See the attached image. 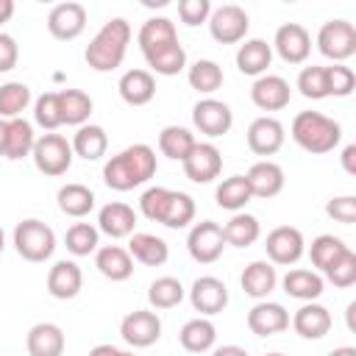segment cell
I'll return each mask as SVG.
<instances>
[{
	"mask_svg": "<svg viewBox=\"0 0 356 356\" xmlns=\"http://www.w3.org/2000/svg\"><path fill=\"white\" fill-rule=\"evenodd\" d=\"M298 92L309 100H323L328 97V81H325V67L320 64H312V67H303L298 72V81H295Z\"/></svg>",
	"mask_w": 356,
	"mask_h": 356,
	"instance_id": "c3c4849f",
	"label": "cell"
},
{
	"mask_svg": "<svg viewBox=\"0 0 356 356\" xmlns=\"http://www.w3.org/2000/svg\"><path fill=\"white\" fill-rule=\"evenodd\" d=\"M192 125H195L203 136L217 139V136H222V134L231 131V125H234V111H231L228 103H222V100H217V97H203V100H197V103L192 106Z\"/></svg>",
	"mask_w": 356,
	"mask_h": 356,
	"instance_id": "30bf717a",
	"label": "cell"
},
{
	"mask_svg": "<svg viewBox=\"0 0 356 356\" xmlns=\"http://www.w3.org/2000/svg\"><path fill=\"white\" fill-rule=\"evenodd\" d=\"M19 61V47L17 39L6 31H0V72H11Z\"/></svg>",
	"mask_w": 356,
	"mask_h": 356,
	"instance_id": "f5cc1de1",
	"label": "cell"
},
{
	"mask_svg": "<svg viewBox=\"0 0 356 356\" xmlns=\"http://www.w3.org/2000/svg\"><path fill=\"white\" fill-rule=\"evenodd\" d=\"M83 286V273L81 267L72 261V259H61L50 267L47 273V292L56 298V300H70L81 292Z\"/></svg>",
	"mask_w": 356,
	"mask_h": 356,
	"instance_id": "cb8c5ba5",
	"label": "cell"
},
{
	"mask_svg": "<svg viewBox=\"0 0 356 356\" xmlns=\"http://www.w3.org/2000/svg\"><path fill=\"white\" fill-rule=\"evenodd\" d=\"M128 253H131L134 261H139L145 267H161L170 259V245L156 234L134 231L128 236Z\"/></svg>",
	"mask_w": 356,
	"mask_h": 356,
	"instance_id": "4316f807",
	"label": "cell"
},
{
	"mask_svg": "<svg viewBox=\"0 0 356 356\" xmlns=\"http://www.w3.org/2000/svg\"><path fill=\"white\" fill-rule=\"evenodd\" d=\"M95 200L97 197H95V192L86 184H64L56 192V203H58L61 214L75 217V220H83L95 209Z\"/></svg>",
	"mask_w": 356,
	"mask_h": 356,
	"instance_id": "d6a6232c",
	"label": "cell"
},
{
	"mask_svg": "<svg viewBox=\"0 0 356 356\" xmlns=\"http://www.w3.org/2000/svg\"><path fill=\"white\" fill-rule=\"evenodd\" d=\"M328 356H356V348H350V345H339V348H334Z\"/></svg>",
	"mask_w": 356,
	"mask_h": 356,
	"instance_id": "680465c9",
	"label": "cell"
},
{
	"mask_svg": "<svg viewBox=\"0 0 356 356\" xmlns=\"http://www.w3.org/2000/svg\"><path fill=\"white\" fill-rule=\"evenodd\" d=\"M64 345H67L64 331L56 323H36L25 337L28 356H61Z\"/></svg>",
	"mask_w": 356,
	"mask_h": 356,
	"instance_id": "f546056e",
	"label": "cell"
},
{
	"mask_svg": "<svg viewBox=\"0 0 356 356\" xmlns=\"http://www.w3.org/2000/svg\"><path fill=\"white\" fill-rule=\"evenodd\" d=\"M89 356H120V348L111 345V342H100V345H95L89 350Z\"/></svg>",
	"mask_w": 356,
	"mask_h": 356,
	"instance_id": "9f6ffc18",
	"label": "cell"
},
{
	"mask_svg": "<svg viewBox=\"0 0 356 356\" xmlns=\"http://www.w3.org/2000/svg\"><path fill=\"white\" fill-rule=\"evenodd\" d=\"M31 106V86L22 81L0 83V120L22 117V111Z\"/></svg>",
	"mask_w": 356,
	"mask_h": 356,
	"instance_id": "7bdbcfd3",
	"label": "cell"
},
{
	"mask_svg": "<svg viewBox=\"0 0 356 356\" xmlns=\"http://www.w3.org/2000/svg\"><path fill=\"white\" fill-rule=\"evenodd\" d=\"M186 81H189V86H192L195 92L211 95V92H217V89L222 86L225 72H222V67H220L217 61H211V58H197V61L186 70Z\"/></svg>",
	"mask_w": 356,
	"mask_h": 356,
	"instance_id": "f35d334b",
	"label": "cell"
},
{
	"mask_svg": "<svg viewBox=\"0 0 356 356\" xmlns=\"http://www.w3.org/2000/svg\"><path fill=\"white\" fill-rule=\"evenodd\" d=\"M184 298H186V289L175 275H161L147 286V300L153 309H175Z\"/></svg>",
	"mask_w": 356,
	"mask_h": 356,
	"instance_id": "b9f144b4",
	"label": "cell"
},
{
	"mask_svg": "<svg viewBox=\"0 0 356 356\" xmlns=\"http://www.w3.org/2000/svg\"><path fill=\"white\" fill-rule=\"evenodd\" d=\"M3 142H6V120H0V156H3Z\"/></svg>",
	"mask_w": 356,
	"mask_h": 356,
	"instance_id": "91938a15",
	"label": "cell"
},
{
	"mask_svg": "<svg viewBox=\"0 0 356 356\" xmlns=\"http://www.w3.org/2000/svg\"><path fill=\"white\" fill-rule=\"evenodd\" d=\"M139 211L147 220L161 222L167 228H186L195 220V200L178 189L150 186L139 197Z\"/></svg>",
	"mask_w": 356,
	"mask_h": 356,
	"instance_id": "3957f363",
	"label": "cell"
},
{
	"mask_svg": "<svg viewBox=\"0 0 356 356\" xmlns=\"http://www.w3.org/2000/svg\"><path fill=\"white\" fill-rule=\"evenodd\" d=\"M270 47L281 56V61H286V64H303L312 56V33L300 22H284L275 31Z\"/></svg>",
	"mask_w": 356,
	"mask_h": 356,
	"instance_id": "4fadbf2b",
	"label": "cell"
},
{
	"mask_svg": "<svg viewBox=\"0 0 356 356\" xmlns=\"http://www.w3.org/2000/svg\"><path fill=\"white\" fill-rule=\"evenodd\" d=\"M64 245L72 256H89L100 248V231L92 222H72L64 234Z\"/></svg>",
	"mask_w": 356,
	"mask_h": 356,
	"instance_id": "ee69618b",
	"label": "cell"
},
{
	"mask_svg": "<svg viewBox=\"0 0 356 356\" xmlns=\"http://www.w3.org/2000/svg\"><path fill=\"white\" fill-rule=\"evenodd\" d=\"M264 356H284V353H264Z\"/></svg>",
	"mask_w": 356,
	"mask_h": 356,
	"instance_id": "be15d7a7",
	"label": "cell"
},
{
	"mask_svg": "<svg viewBox=\"0 0 356 356\" xmlns=\"http://www.w3.org/2000/svg\"><path fill=\"white\" fill-rule=\"evenodd\" d=\"M325 81H328V97H348L356 89V72L348 64H328Z\"/></svg>",
	"mask_w": 356,
	"mask_h": 356,
	"instance_id": "681fc988",
	"label": "cell"
},
{
	"mask_svg": "<svg viewBox=\"0 0 356 356\" xmlns=\"http://www.w3.org/2000/svg\"><path fill=\"white\" fill-rule=\"evenodd\" d=\"M36 170L42 175H50V178H58L64 175L70 167H72V145L67 142V136L61 134H42L36 136V145H33V153H31Z\"/></svg>",
	"mask_w": 356,
	"mask_h": 356,
	"instance_id": "8992f818",
	"label": "cell"
},
{
	"mask_svg": "<svg viewBox=\"0 0 356 356\" xmlns=\"http://www.w3.org/2000/svg\"><path fill=\"white\" fill-rule=\"evenodd\" d=\"M14 17V0H0V25Z\"/></svg>",
	"mask_w": 356,
	"mask_h": 356,
	"instance_id": "6f0895ef",
	"label": "cell"
},
{
	"mask_svg": "<svg viewBox=\"0 0 356 356\" xmlns=\"http://www.w3.org/2000/svg\"><path fill=\"white\" fill-rule=\"evenodd\" d=\"M134 228H136V211L122 200H111L97 211V231L111 239H125L134 234Z\"/></svg>",
	"mask_w": 356,
	"mask_h": 356,
	"instance_id": "603a6c76",
	"label": "cell"
},
{
	"mask_svg": "<svg viewBox=\"0 0 356 356\" xmlns=\"http://www.w3.org/2000/svg\"><path fill=\"white\" fill-rule=\"evenodd\" d=\"M186 250L197 264H214L222 250H225V236H222V225L214 220H200L189 228L186 236Z\"/></svg>",
	"mask_w": 356,
	"mask_h": 356,
	"instance_id": "9c48e42d",
	"label": "cell"
},
{
	"mask_svg": "<svg viewBox=\"0 0 356 356\" xmlns=\"http://www.w3.org/2000/svg\"><path fill=\"white\" fill-rule=\"evenodd\" d=\"M72 153L75 156H81V159H86V161H97L100 156H106V150H108V136H106V131L100 128V125H92V122H86V125H81L75 134H72Z\"/></svg>",
	"mask_w": 356,
	"mask_h": 356,
	"instance_id": "e575fe53",
	"label": "cell"
},
{
	"mask_svg": "<svg viewBox=\"0 0 356 356\" xmlns=\"http://www.w3.org/2000/svg\"><path fill=\"white\" fill-rule=\"evenodd\" d=\"M211 356H248V350L239 345H220V348H211Z\"/></svg>",
	"mask_w": 356,
	"mask_h": 356,
	"instance_id": "11a10c76",
	"label": "cell"
},
{
	"mask_svg": "<svg viewBox=\"0 0 356 356\" xmlns=\"http://www.w3.org/2000/svg\"><path fill=\"white\" fill-rule=\"evenodd\" d=\"M348 250V245H345V239H339V236H334V234H320V236H314L312 239V245H309V259H312V264L323 273L337 256H342Z\"/></svg>",
	"mask_w": 356,
	"mask_h": 356,
	"instance_id": "f6af8a7d",
	"label": "cell"
},
{
	"mask_svg": "<svg viewBox=\"0 0 356 356\" xmlns=\"http://www.w3.org/2000/svg\"><path fill=\"white\" fill-rule=\"evenodd\" d=\"M178 342H181V348L189 350V353H206V350H211L214 342H217V328H214V323H211L209 317H192V320H186V323L181 325Z\"/></svg>",
	"mask_w": 356,
	"mask_h": 356,
	"instance_id": "1f68e13d",
	"label": "cell"
},
{
	"mask_svg": "<svg viewBox=\"0 0 356 356\" xmlns=\"http://www.w3.org/2000/svg\"><path fill=\"white\" fill-rule=\"evenodd\" d=\"M136 42H139V50L145 56V53H153V50H159V47H164L170 42H178V31H175L172 19L150 17V19L142 22V28L136 33Z\"/></svg>",
	"mask_w": 356,
	"mask_h": 356,
	"instance_id": "836d02e7",
	"label": "cell"
},
{
	"mask_svg": "<svg viewBox=\"0 0 356 356\" xmlns=\"http://www.w3.org/2000/svg\"><path fill=\"white\" fill-rule=\"evenodd\" d=\"M206 25H209V33H211L214 42H220V44H236V42H245L248 28H250V17H248V11L242 6L225 3V6L211 8Z\"/></svg>",
	"mask_w": 356,
	"mask_h": 356,
	"instance_id": "52a82bcc",
	"label": "cell"
},
{
	"mask_svg": "<svg viewBox=\"0 0 356 356\" xmlns=\"http://www.w3.org/2000/svg\"><path fill=\"white\" fill-rule=\"evenodd\" d=\"M195 142H197L195 134L184 125H167L159 134V150H161V156H167L172 161H184L189 156V150L195 147Z\"/></svg>",
	"mask_w": 356,
	"mask_h": 356,
	"instance_id": "60d3db41",
	"label": "cell"
},
{
	"mask_svg": "<svg viewBox=\"0 0 356 356\" xmlns=\"http://www.w3.org/2000/svg\"><path fill=\"white\" fill-rule=\"evenodd\" d=\"M214 200H217V206L225 209V211H234V214L242 211V209L253 200L245 175H228V178H222V181L217 184V189H214Z\"/></svg>",
	"mask_w": 356,
	"mask_h": 356,
	"instance_id": "d590c367",
	"label": "cell"
},
{
	"mask_svg": "<svg viewBox=\"0 0 356 356\" xmlns=\"http://www.w3.org/2000/svg\"><path fill=\"white\" fill-rule=\"evenodd\" d=\"M273 64V47L264 39H245L236 50V70L242 75H264L267 67Z\"/></svg>",
	"mask_w": 356,
	"mask_h": 356,
	"instance_id": "4dcf8cb0",
	"label": "cell"
},
{
	"mask_svg": "<svg viewBox=\"0 0 356 356\" xmlns=\"http://www.w3.org/2000/svg\"><path fill=\"white\" fill-rule=\"evenodd\" d=\"M33 120L39 128H44L47 134H53L58 125H64L61 120V100L58 92H44L33 100Z\"/></svg>",
	"mask_w": 356,
	"mask_h": 356,
	"instance_id": "bcb514c9",
	"label": "cell"
},
{
	"mask_svg": "<svg viewBox=\"0 0 356 356\" xmlns=\"http://www.w3.org/2000/svg\"><path fill=\"white\" fill-rule=\"evenodd\" d=\"M289 97H292L289 81L281 78V75H273V72L259 75L250 86V100L261 111H281V108L289 106Z\"/></svg>",
	"mask_w": 356,
	"mask_h": 356,
	"instance_id": "e0dca14e",
	"label": "cell"
},
{
	"mask_svg": "<svg viewBox=\"0 0 356 356\" xmlns=\"http://www.w3.org/2000/svg\"><path fill=\"white\" fill-rule=\"evenodd\" d=\"M209 14H211V3L209 0H181L178 3V17L189 28L209 22Z\"/></svg>",
	"mask_w": 356,
	"mask_h": 356,
	"instance_id": "816d5d0a",
	"label": "cell"
},
{
	"mask_svg": "<svg viewBox=\"0 0 356 356\" xmlns=\"http://www.w3.org/2000/svg\"><path fill=\"white\" fill-rule=\"evenodd\" d=\"M120 356H136V353H131V350H120Z\"/></svg>",
	"mask_w": 356,
	"mask_h": 356,
	"instance_id": "6125c7cd",
	"label": "cell"
},
{
	"mask_svg": "<svg viewBox=\"0 0 356 356\" xmlns=\"http://www.w3.org/2000/svg\"><path fill=\"white\" fill-rule=\"evenodd\" d=\"M239 284H242V292L253 300H267V295L275 289L278 284V273H275V264L264 261V259H256L250 261L242 275H239Z\"/></svg>",
	"mask_w": 356,
	"mask_h": 356,
	"instance_id": "d4e9b609",
	"label": "cell"
},
{
	"mask_svg": "<svg viewBox=\"0 0 356 356\" xmlns=\"http://www.w3.org/2000/svg\"><path fill=\"white\" fill-rule=\"evenodd\" d=\"M339 161H342V170H345L348 175H356V145H345Z\"/></svg>",
	"mask_w": 356,
	"mask_h": 356,
	"instance_id": "db71d44e",
	"label": "cell"
},
{
	"mask_svg": "<svg viewBox=\"0 0 356 356\" xmlns=\"http://www.w3.org/2000/svg\"><path fill=\"white\" fill-rule=\"evenodd\" d=\"M86 28V8L75 0H67V3H58L50 8L47 14V31L53 39L58 42H72L83 33Z\"/></svg>",
	"mask_w": 356,
	"mask_h": 356,
	"instance_id": "2e32d148",
	"label": "cell"
},
{
	"mask_svg": "<svg viewBox=\"0 0 356 356\" xmlns=\"http://www.w3.org/2000/svg\"><path fill=\"white\" fill-rule=\"evenodd\" d=\"M181 164H184V175L189 181H195V184H211L222 172V153L211 142H195V147L189 150V156Z\"/></svg>",
	"mask_w": 356,
	"mask_h": 356,
	"instance_id": "5bb4252c",
	"label": "cell"
},
{
	"mask_svg": "<svg viewBox=\"0 0 356 356\" xmlns=\"http://www.w3.org/2000/svg\"><path fill=\"white\" fill-rule=\"evenodd\" d=\"M156 170H159L156 150L145 142H136L103 164V181L114 192H131V189L147 184L156 175Z\"/></svg>",
	"mask_w": 356,
	"mask_h": 356,
	"instance_id": "6da1fadb",
	"label": "cell"
},
{
	"mask_svg": "<svg viewBox=\"0 0 356 356\" xmlns=\"http://www.w3.org/2000/svg\"><path fill=\"white\" fill-rule=\"evenodd\" d=\"M264 250H267V261L270 264L289 267V264H295L306 253V242H303L300 228H295V225H278V228H273L267 234Z\"/></svg>",
	"mask_w": 356,
	"mask_h": 356,
	"instance_id": "8fae6325",
	"label": "cell"
},
{
	"mask_svg": "<svg viewBox=\"0 0 356 356\" xmlns=\"http://www.w3.org/2000/svg\"><path fill=\"white\" fill-rule=\"evenodd\" d=\"M11 239H14L17 253L25 261H33V264L47 261L53 256V250H56V231L47 222L36 220V217H28V220L17 222Z\"/></svg>",
	"mask_w": 356,
	"mask_h": 356,
	"instance_id": "5b68a950",
	"label": "cell"
},
{
	"mask_svg": "<svg viewBox=\"0 0 356 356\" xmlns=\"http://www.w3.org/2000/svg\"><path fill=\"white\" fill-rule=\"evenodd\" d=\"M323 281L334 284L337 289H348L356 284V253L348 248L342 256H337L325 270H323Z\"/></svg>",
	"mask_w": 356,
	"mask_h": 356,
	"instance_id": "7dc6e473",
	"label": "cell"
},
{
	"mask_svg": "<svg viewBox=\"0 0 356 356\" xmlns=\"http://www.w3.org/2000/svg\"><path fill=\"white\" fill-rule=\"evenodd\" d=\"M245 181H248L253 197L270 200V197H275V195L284 189V181H286V178H284L281 164H275V161H270V159H261V161H256V164L245 172Z\"/></svg>",
	"mask_w": 356,
	"mask_h": 356,
	"instance_id": "7402d4cb",
	"label": "cell"
},
{
	"mask_svg": "<svg viewBox=\"0 0 356 356\" xmlns=\"http://www.w3.org/2000/svg\"><path fill=\"white\" fill-rule=\"evenodd\" d=\"M33 145H36V134H33V125H31L25 117L6 120L3 159L19 161V159H25V156H31V153H33Z\"/></svg>",
	"mask_w": 356,
	"mask_h": 356,
	"instance_id": "f1b7e54d",
	"label": "cell"
},
{
	"mask_svg": "<svg viewBox=\"0 0 356 356\" xmlns=\"http://www.w3.org/2000/svg\"><path fill=\"white\" fill-rule=\"evenodd\" d=\"M189 303L200 317H214L228 306V286L217 275H200L189 286Z\"/></svg>",
	"mask_w": 356,
	"mask_h": 356,
	"instance_id": "9a60e30c",
	"label": "cell"
},
{
	"mask_svg": "<svg viewBox=\"0 0 356 356\" xmlns=\"http://www.w3.org/2000/svg\"><path fill=\"white\" fill-rule=\"evenodd\" d=\"M284 125L281 120H275L273 114H261L256 117L250 125H248V147L256 153V156H275L281 147H284Z\"/></svg>",
	"mask_w": 356,
	"mask_h": 356,
	"instance_id": "ac0fdd59",
	"label": "cell"
},
{
	"mask_svg": "<svg viewBox=\"0 0 356 356\" xmlns=\"http://www.w3.org/2000/svg\"><path fill=\"white\" fill-rule=\"evenodd\" d=\"M245 323H248L250 334H256V337H273V334H281V331L289 328V312L281 303H275V300H259L248 312Z\"/></svg>",
	"mask_w": 356,
	"mask_h": 356,
	"instance_id": "d6986e66",
	"label": "cell"
},
{
	"mask_svg": "<svg viewBox=\"0 0 356 356\" xmlns=\"http://www.w3.org/2000/svg\"><path fill=\"white\" fill-rule=\"evenodd\" d=\"M6 250V234H3V225H0V253Z\"/></svg>",
	"mask_w": 356,
	"mask_h": 356,
	"instance_id": "94428289",
	"label": "cell"
},
{
	"mask_svg": "<svg viewBox=\"0 0 356 356\" xmlns=\"http://www.w3.org/2000/svg\"><path fill=\"white\" fill-rule=\"evenodd\" d=\"M325 214H328L334 222L353 225V222H356V197H353V195L331 197V200L325 203Z\"/></svg>",
	"mask_w": 356,
	"mask_h": 356,
	"instance_id": "f907efd6",
	"label": "cell"
},
{
	"mask_svg": "<svg viewBox=\"0 0 356 356\" xmlns=\"http://www.w3.org/2000/svg\"><path fill=\"white\" fill-rule=\"evenodd\" d=\"M145 61H147L150 72L170 78V75H178L186 67V50H184L181 42H170V44L153 50V53H145Z\"/></svg>",
	"mask_w": 356,
	"mask_h": 356,
	"instance_id": "74e56055",
	"label": "cell"
},
{
	"mask_svg": "<svg viewBox=\"0 0 356 356\" xmlns=\"http://www.w3.org/2000/svg\"><path fill=\"white\" fill-rule=\"evenodd\" d=\"M281 286H284V292H286L289 298L309 303V300H317V298L323 295L325 281H323V275H320L317 270H309V267H292V270L281 278Z\"/></svg>",
	"mask_w": 356,
	"mask_h": 356,
	"instance_id": "83f0119b",
	"label": "cell"
},
{
	"mask_svg": "<svg viewBox=\"0 0 356 356\" xmlns=\"http://www.w3.org/2000/svg\"><path fill=\"white\" fill-rule=\"evenodd\" d=\"M131 22L122 17H111L108 22H103V28L92 36V42L86 44V64L95 72H111L122 64L128 44H131Z\"/></svg>",
	"mask_w": 356,
	"mask_h": 356,
	"instance_id": "7a4b0ae2",
	"label": "cell"
},
{
	"mask_svg": "<svg viewBox=\"0 0 356 356\" xmlns=\"http://www.w3.org/2000/svg\"><path fill=\"white\" fill-rule=\"evenodd\" d=\"M120 337L131 348H150L161 339V317L150 309H134L122 317Z\"/></svg>",
	"mask_w": 356,
	"mask_h": 356,
	"instance_id": "7c38bea8",
	"label": "cell"
},
{
	"mask_svg": "<svg viewBox=\"0 0 356 356\" xmlns=\"http://www.w3.org/2000/svg\"><path fill=\"white\" fill-rule=\"evenodd\" d=\"M117 92L128 106H147L156 97V75L150 70H125L117 81Z\"/></svg>",
	"mask_w": 356,
	"mask_h": 356,
	"instance_id": "44dd1931",
	"label": "cell"
},
{
	"mask_svg": "<svg viewBox=\"0 0 356 356\" xmlns=\"http://www.w3.org/2000/svg\"><path fill=\"white\" fill-rule=\"evenodd\" d=\"M289 323H292V328H295L298 337H303V339H323V337L331 331L334 317H331V312H328L323 303L309 300V303H303V306L292 314Z\"/></svg>",
	"mask_w": 356,
	"mask_h": 356,
	"instance_id": "ffe728a7",
	"label": "cell"
},
{
	"mask_svg": "<svg viewBox=\"0 0 356 356\" xmlns=\"http://www.w3.org/2000/svg\"><path fill=\"white\" fill-rule=\"evenodd\" d=\"M58 100H61V120H64V125H75V128L86 125L95 103H92V97L83 89H61Z\"/></svg>",
	"mask_w": 356,
	"mask_h": 356,
	"instance_id": "ab89813d",
	"label": "cell"
},
{
	"mask_svg": "<svg viewBox=\"0 0 356 356\" xmlns=\"http://www.w3.org/2000/svg\"><path fill=\"white\" fill-rule=\"evenodd\" d=\"M95 267L108 281H128L134 275V259L122 245H103L95 250Z\"/></svg>",
	"mask_w": 356,
	"mask_h": 356,
	"instance_id": "484cf974",
	"label": "cell"
},
{
	"mask_svg": "<svg viewBox=\"0 0 356 356\" xmlns=\"http://www.w3.org/2000/svg\"><path fill=\"white\" fill-rule=\"evenodd\" d=\"M295 145L312 156H323L331 153L339 142H342V125L334 117H325L320 111H300L292 120L289 128Z\"/></svg>",
	"mask_w": 356,
	"mask_h": 356,
	"instance_id": "277c9868",
	"label": "cell"
},
{
	"mask_svg": "<svg viewBox=\"0 0 356 356\" xmlns=\"http://www.w3.org/2000/svg\"><path fill=\"white\" fill-rule=\"evenodd\" d=\"M317 50L334 64H345L356 53V28L348 19H328L317 31Z\"/></svg>",
	"mask_w": 356,
	"mask_h": 356,
	"instance_id": "ba28073f",
	"label": "cell"
},
{
	"mask_svg": "<svg viewBox=\"0 0 356 356\" xmlns=\"http://www.w3.org/2000/svg\"><path fill=\"white\" fill-rule=\"evenodd\" d=\"M222 236H225V245H231V248H250L261 236V225H259V220L253 214L236 211L222 225Z\"/></svg>",
	"mask_w": 356,
	"mask_h": 356,
	"instance_id": "8d00e7d4",
	"label": "cell"
}]
</instances>
